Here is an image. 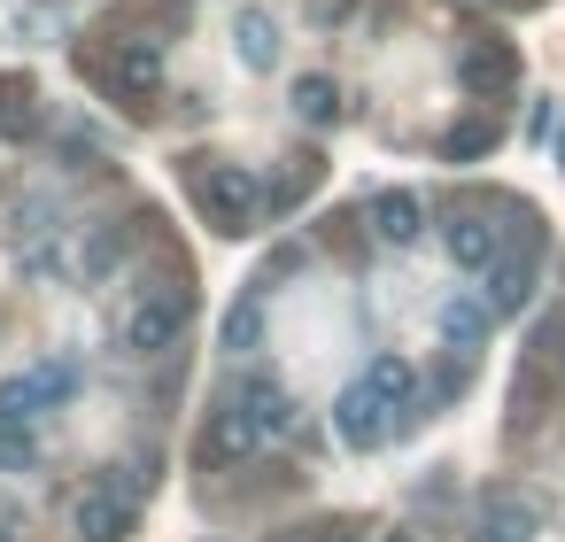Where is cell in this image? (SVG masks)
<instances>
[{
  "mask_svg": "<svg viewBox=\"0 0 565 542\" xmlns=\"http://www.w3.org/2000/svg\"><path fill=\"white\" fill-rule=\"evenodd\" d=\"M194 171V202H202V225L210 233H225V241H241V233H256L264 217H271V194H264V179L248 171V163H210V156H186Z\"/></svg>",
  "mask_w": 565,
  "mask_h": 542,
  "instance_id": "cell-1",
  "label": "cell"
},
{
  "mask_svg": "<svg viewBox=\"0 0 565 542\" xmlns=\"http://www.w3.org/2000/svg\"><path fill=\"white\" fill-rule=\"evenodd\" d=\"M186 318H194V287H186V272L163 279V287H140L132 310H125V349H132V357H171L179 333H186Z\"/></svg>",
  "mask_w": 565,
  "mask_h": 542,
  "instance_id": "cell-2",
  "label": "cell"
},
{
  "mask_svg": "<svg viewBox=\"0 0 565 542\" xmlns=\"http://www.w3.org/2000/svg\"><path fill=\"white\" fill-rule=\"evenodd\" d=\"M395 426H403V411H395L387 395H372L364 380L341 387V403H333V434H341V449H380Z\"/></svg>",
  "mask_w": 565,
  "mask_h": 542,
  "instance_id": "cell-3",
  "label": "cell"
},
{
  "mask_svg": "<svg viewBox=\"0 0 565 542\" xmlns=\"http://www.w3.org/2000/svg\"><path fill=\"white\" fill-rule=\"evenodd\" d=\"M102 71V86L117 94V102H156V86H163V63H156V40H117V55H102L94 63Z\"/></svg>",
  "mask_w": 565,
  "mask_h": 542,
  "instance_id": "cell-4",
  "label": "cell"
},
{
  "mask_svg": "<svg viewBox=\"0 0 565 542\" xmlns=\"http://www.w3.org/2000/svg\"><path fill=\"white\" fill-rule=\"evenodd\" d=\"M542 534V503L526 488H488L480 496V519H472V542H534Z\"/></svg>",
  "mask_w": 565,
  "mask_h": 542,
  "instance_id": "cell-5",
  "label": "cell"
},
{
  "mask_svg": "<svg viewBox=\"0 0 565 542\" xmlns=\"http://www.w3.org/2000/svg\"><path fill=\"white\" fill-rule=\"evenodd\" d=\"M457 78H465L472 102H503V94L519 86V47H511V40H480V47H465Z\"/></svg>",
  "mask_w": 565,
  "mask_h": 542,
  "instance_id": "cell-6",
  "label": "cell"
},
{
  "mask_svg": "<svg viewBox=\"0 0 565 542\" xmlns=\"http://www.w3.org/2000/svg\"><path fill=\"white\" fill-rule=\"evenodd\" d=\"M233 403L248 411V426H256L264 442L295 434V418H302V411H295V395H287L279 380H264V372H241V380H233Z\"/></svg>",
  "mask_w": 565,
  "mask_h": 542,
  "instance_id": "cell-7",
  "label": "cell"
},
{
  "mask_svg": "<svg viewBox=\"0 0 565 542\" xmlns=\"http://www.w3.org/2000/svg\"><path fill=\"white\" fill-rule=\"evenodd\" d=\"M441 241H449V256H457L465 272H488V264L503 256V233H495V225H488L480 210H465V202H457V210L441 217Z\"/></svg>",
  "mask_w": 565,
  "mask_h": 542,
  "instance_id": "cell-8",
  "label": "cell"
},
{
  "mask_svg": "<svg viewBox=\"0 0 565 542\" xmlns=\"http://www.w3.org/2000/svg\"><path fill=\"white\" fill-rule=\"evenodd\" d=\"M480 279H488V287H480V302H488L495 318L526 310V295H534V248H503V256H495Z\"/></svg>",
  "mask_w": 565,
  "mask_h": 542,
  "instance_id": "cell-9",
  "label": "cell"
},
{
  "mask_svg": "<svg viewBox=\"0 0 565 542\" xmlns=\"http://www.w3.org/2000/svg\"><path fill=\"white\" fill-rule=\"evenodd\" d=\"M488 318H495V310H488L480 295H457V302H441V349H449L457 364H472V357L488 349Z\"/></svg>",
  "mask_w": 565,
  "mask_h": 542,
  "instance_id": "cell-10",
  "label": "cell"
},
{
  "mask_svg": "<svg viewBox=\"0 0 565 542\" xmlns=\"http://www.w3.org/2000/svg\"><path fill=\"white\" fill-rule=\"evenodd\" d=\"M40 125H47L40 117V86L24 71H0V140L24 148V140H40Z\"/></svg>",
  "mask_w": 565,
  "mask_h": 542,
  "instance_id": "cell-11",
  "label": "cell"
},
{
  "mask_svg": "<svg viewBox=\"0 0 565 542\" xmlns=\"http://www.w3.org/2000/svg\"><path fill=\"white\" fill-rule=\"evenodd\" d=\"M256 442H264V434H256V426H248V411H241V403L225 395V403L210 411V434H202V465H233V457H248Z\"/></svg>",
  "mask_w": 565,
  "mask_h": 542,
  "instance_id": "cell-12",
  "label": "cell"
},
{
  "mask_svg": "<svg viewBox=\"0 0 565 542\" xmlns=\"http://www.w3.org/2000/svg\"><path fill=\"white\" fill-rule=\"evenodd\" d=\"M372 233H380L387 248H411V241L426 233V202H418L411 187H387V194L372 202Z\"/></svg>",
  "mask_w": 565,
  "mask_h": 542,
  "instance_id": "cell-13",
  "label": "cell"
},
{
  "mask_svg": "<svg viewBox=\"0 0 565 542\" xmlns=\"http://www.w3.org/2000/svg\"><path fill=\"white\" fill-rule=\"evenodd\" d=\"M71 527H78V542H125V503H117V488H86L78 511H71Z\"/></svg>",
  "mask_w": 565,
  "mask_h": 542,
  "instance_id": "cell-14",
  "label": "cell"
},
{
  "mask_svg": "<svg viewBox=\"0 0 565 542\" xmlns=\"http://www.w3.org/2000/svg\"><path fill=\"white\" fill-rule=\"evenodd\" d=\"M233 47H241L248 71H279V24H271L264 9H241V17H233Z\"/></svg>",
  "mask_w": 565,
  "mask_h": 542,
  "instance_id": "cell-15",
  "label": "cell"
},
{
  "mask_svg": "<svg viewBox=\"0 0 565 542\" xmlns=\"http://www.w3.org/2000/svg\"><path fill=\"white\" fill-rule=\"evenodd\" d=\"M40 411H55V403H47V387H40V372L0 380V426H32Z\"/></svg>",
  "mask_w": 565,
  "mask_h": 542,
  "instance_id": "cell-16",
  "label": "cell"
},
{
  "mask_svg": "<svg viewBox=\"0 0 565 542\" xmlns=\"http://www.w3.org/2000/svg\"><path fill=\"white\" fill-rule=\"evenodd\" d=\"M295 117H302V125H341V86H333L326 71L295 78Z\"/></svg>",
  "mask_w": 565,
  "mask_h": 542,
  "instance_id": "cell-17",
  "label": "cell"
},
{
  "mask_svg": "<svg viewBox=\"0 0 565 542\" xmlns=\"http://www.w3.org/2000/svg\"><path fill=\"white\" fill-rule=\"evenodd\" d=\"M117 264H125V225H94L78 248V279H109Z\"/></svg>",
  "mask_w": 565,
  "mask_h": 542,
  "instance_id": "cell-18",
  "label": "cell"
},
{
  "mask_svg": "<svg viewBox=\"0 0 565 542\" xmlns=\"http://www.w3.org/2000/svg\"><path fill=\"white\" fill-rule=\"evenodd\" d=\"M364 387H372V395H387V403H395V411H411V395H418V380H411V364H403V357H395V349H387V357H372V364H364Z\"/></svg>",
  "mask_w": 565,
  "mask_h": 542,
  "instance_id": "cell-19",
  "label": "cell"
},
{
  "mask_svg": "<svg viewBox=\"0 0 565 542\" xmlns=\"http://www.w3.org/2000/svg\"><path fill=\"white\" fill-rule=\"evenodd\" d=\"M225 349H233V357L264 349V295H241V302L225 310Z\"/></svg>",
  "mask_w": 565,
  "mask_h": 542,
  "instance_id": "cell-20",
  "label": "cell"
},
{
  "mask_svg": "<svg viewBox=\"0 0 565 542\" xmlns=\"http://www.w3.org/2000/svg\"><path fill=\"white\" fill-rule=\"evenodd\" d=\"M488 148H495V117H465V125L441 140V156H449V163H472V156H488Z\"/></svg>",
  "mask_w": 565,
  "mask_h": 542,
  "instance_id": "cell-21",
  "label": "cell"
},
{
  "mask_svg": "<svg viewBox=\"0 0 565 542\" xmlns=\"http://www.w3.org/2000/svg\"><path fill=\"white\" fill-rule=\"evenodd\" d=\"M318 179H326V156H295V163H287V179L271 187V210H287V202L318 194Z\"/></svg>",
  "mask_w": 565,
  "mask_h": 542,
  "instance_id": "cell-22",
  "label": "cell"
},
{
  "mask_svg": "<svg viewBox=\"0 0 565 542\" xmlns=\"http://www.w3.org/2000/svg\"><path fill=\"white\" fill-rule=\"evenodd\" d=\"M534 364H557V372H565V310H550V318L534 326Z\"/></svg>",
  "mask_w": 565,
  "mask_h": 542,
  "instance_id": "cell-23",
  "label": "cell"
},
{
  "mask_svg": "<svg viewBox=\"0 0 565 542\" xmlns=\"http://www.w3.org/2000/svg\"><path fill=\"white\" fill-rule=\"evenodd\" d=\"M32 426H0V472H32Z\"/></svg>",
  "mask_w": 565,
  "mask_h": 542,
  "instance_id": "cell-24",
  "label": "cell"
},
{
  "mask_svg": "<svg viewBox=\"0 0 565 542\" xmlns=\"http://www.w3.org/2000/svg\"><path fill=\"white\" fill-rule=\"evenodd\" d=\"M271 542H364L356 519H326V527H302V534H271Z\"/></svg>",
  "mask_w": 565,
  "mask_h": 542,
  "instance_id": "cell-25",
  "label": "cell"
},
{
  "mask_svg": "<svg viewBox=\"0 0 565 542\" xmlns=\"http://www.w3.org/2000/svg\"><path fill=\"white\" fill-rule=\"evenodd\" d=\"M0 542H24V534H17V527H0Z\"/></svg>",
  "mask_w": 565,
  "mask_h": 542,
  "instance_id": "cell-26",
  "label": "cell"
},
{
  "mask_svg": "<svg viewBox=\"0 0 565 542\" xmlns=\"http://www.w3.org/2000/svg\"><path fill=\"white\" fill-rule=\"evenodd\" d=\"M380 542H411V534H380Z\"/></svg>",
  "mask_w": 565,
  "mask_h": 542,
  "instance_id": "cell-27",
  "label": "cell"
},
{
  "mask_svg": "<svg viewBox=\"0 0 565 542\" xmlns=\"http://www.w3.org/2000/svg\"><path fill=\"white\" fill-rule=\"evenodd\" d=\"M557 148H565V140H557Z\"/></svg>",
  "mask_w": 565,
  "mask_h": 542,
  "instance_id": "cell-28",
  "label": "cell"
}]
</instances>
